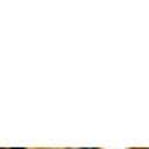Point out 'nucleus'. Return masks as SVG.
I'll list each match as a JSON object with an SVG mask.
<instances>
[{"instance_id":"obj_2","label":"nucleus","mask_w":149,"mask_h":149,"mask_svg":"<svg viewBox=\"0 0 149 149\" xmlns=\"http://www.w3.org/2000/svg\"><path fill=\"white\" fill-rule=\"evenodd\" d=\"M148 149H149V148H148Z\"/></svg>"},{"instance_id":"obj_1","label":"nucleus","mask_w":149,"mask_h":149,"mask_svg":"<svg viewBox=\"0 0 149 149\" xmlns=\"http://www.w3.org/2000/svg\"><path fill=\"white\" fill-rule=\"evenodd\" d=\"M87 149H95V148H87Z\"/></svg>"}]
</instances>
